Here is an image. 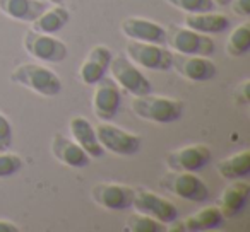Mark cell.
Instances as JSON below:
<instances>
[{
	"mask_svg": "<svg viewBox=\"0 0 250 232\" xmlns=\"http://www.w3.org/2000/svg\"><path fill=\"white\" fill-rule=\"evenodd\" d=\"M11 82L45 97H55L62 92V80L59 79V75L40 63L18 65L11 73Z\"/></svg>",
	"mask_w": 250,
	"mask_h": 232,
	"instance_id": "obj_1",
	"label": "cell"
},
{
	"mask_svg": "<svg viewBox=\"0 0 250 232\" xmlns=\"http://www.w3.org/2000/svg\"><path fill=\"white\" fill-rule=\"evenodd\" d=\"M130 107L139 118L151 123H160V125L177 122L184 114L182 101L173 99V97L153 96L151 92L146 96H134Z\"/></svg>",
	"mask_w": 250,
	"mask_h": 232,
	"instance_id": "obj_2",
	"label": "cell"
},
{
	"mask_svg": "<svg viewBox=\"0 0 250 232\" xmlns=\"http://www.w3.org/2000/svg\"><path fill=\"white\" fill-rule=\"evenodd\" d=\"M113 75V80L117 82L118 87L127 90L132 96H146L153 90L149 79L137 69V65L129 60L127 55H115L111 56L110 69Z\"/></svg>",
	"mask_w": 250,
	"mask_h": 232,
	"instance_id": "obj_3",
	"label": "cell"
},
{
	"mask_svg": "<svg viewBox=\"0 0 250 232\" xmlns=\"http://www.w3.org/2000/svg\"><path fill=\"white\" fill-rule=\"evenodd\" d=\"M167 43L180 55L211 56L216 50L214 41L209 38V35H202L177 24H171L167 29Z\"/></svg>",
	"mask_w": 250,
	"mask_h": 232,
	"instance_id": "obj_4",
	"label": "cell"
},
{
	"mask_svg": "<svg viewBox=\"0 0 250 232\" xmlns=\"http://www.w3.org/2000/svg\"><path fill=\"white\" fill-rule=\"evenodd\" d=\"M160 186L187 201L202 203L209 198L208 184L204 183V179H201L197 174L190 173V171H173V173L167 174L160 181Z\"/></svg>",
	"mask_w": 250,
	"mask_h": 232,
	"instance_id": "obj_5",
	"label": "cell"
},
{
	"mask_svg": "<svg viewBox=\"0 0 250 232\" xmlns=\"http://www.w3.org/2000/svg\"><path fill=\"white\" fill-rule=\"evenodd\" d=\"M24 50L29 56L48 63H62L67 58V45L53 35H45L29 29L22 39Z\"/></svg>",
	"mask_w": 250,
	"mask_h": 232,
	"instance_id": "obj_6",
	"label": "cell"
},
{
	"mask_svg": "<svg viewBox=\"0 0 250 232\" xmlns=\"http://www.w3.org/2000/svg\"><path fill=\"white\" fill-rule=\"evenodd\" d=\"M127 56L136 65L146 70H158V72L170 70L173 62V53L163 48V45H154V43L130 41L127 45Z\"/></svg>",
	"mask_w": 250,
	"mask_h": 232,
	"instance_id": "obj_7",
	"label": "cell"
},
{
	"mask_svg": "<svg viewBox=\"0 0 250 232\" xmlns=\"http://www.w3.org/2000/svg\"><path fill=\"white\" fill-rule=\"evenodd\" d=\"M96 135L101 147L108 152L117 154V156H136L141 150V145H143L141 137L134 135L130 132H125L120 126H115L108 122L101 123L98 126Z\"/></svg>",
	"mask_w": 250,
	"mask_h": 232,
	"instance_id": "obj_8",
	"label": "cell"
},
{
	"mask_svg": "<svg viewBox=\"0 0 250 232\" xmlns=\"http://www.w3.org/2000/svg\"><path fill=\"white\" fill-rule=\"evenodd\" d=\"M132 207L163 224H171L178 218V208L175 207V203L149 190H136Z\"/></svg>",
	"mask_w": 250,
	"mask_h": 232,
	"instance_id": "obj_9",
	"label": "cell"
},
{
	"mask_svg": "<svg viewBox=\"0 0 250 232\" xmlns=\"http://www.w3.org/2000/svg\"><path fill=\"white\" fill-rule=\"evenodd\" d=\"M136 190L127 184L118 183H98L91 190L93 201L106 210H127L132 207Z\"/></svg>",
	"mask_w": 250,
	"mask_h": 232,
	"instance_id": "obj_10",
	"label": "cell"
},
{
	"mask_svg": "<svg viewBox=\"0 0 250 232\" xmlns=\"http://www.w3.org/2000/svg\"><path fill=\"white\" fill-rule=\"evenodd\" d=\"M122 103L120 89L113 79L103 77L94 84L93 92V111L101 122H111L117 116Z\"/></svg>",
	"mask_w": 250,
	"mask_h": 232,
	"instance_id": "obj_11",
	"label": "cell"
},
{
	"mask_svg": "<svg viewBox=\"0 0 250 232\" xmlns=\"http://www.w3.org/2000/svg\"><path fill=\"white\" fill-rule=\"evenodd\" d=\"M211 162V150L204 143L185 145L171 150L167 156V164L171 171H190L199 173Z\"/></svg>",
	"mask_w": 250,
	"mask_h": 232,
	"instance_id": "obj_12",
	"label": "cell"
},
{
	"mask_svg": "<svg viewBox=\"0 0 250 232\" xmlns=\"http://www.w3.org/2000/svg\"><path fill=\"white\" fill-rule=\"evenodd\" d=\"M171 69L177 70L180 77L192 82H206L211 80L218 73V67L208 58V56H199V55H173V62H171Z\"/></svg>",
	"mask_w": 250,
	"mask_h": 232,
	"instance_id": "obj_13",
	"label": "cell"
},
{
	"mask_svg": "<svg viewBox=\"0 0 250 232\" xmlns=\"http://www.w3.org/2000/svg\"><path fill=\"white\" fill-rule=\"evenodd\" d=\"M120 29L132 41L167 45V29L158 22L144 18H127L120 22Z\"/></svg>",
	"mask_w": 250,
	"mask_h": 232,
	"instance_id": "obj_14",
	"label": "cell"
},
{
	"mask_svg": "<svg viewBox=\"0 0 250 232\" xmlns=\"http://www.w3.org/2000/svg\"><path fill=\"white\" fill-rule=\"evenodd\" d=\"M111 56H113V53H111V50L108 46L104 45L93 46L89 50V53L86 55V58H84V62L81 63V69H79L81 80L84 84H87V86H94L108 72Z\"/></svg>",
	"mask_w": 250,
	"mask_h": 232,
	"instance_id": "obj_15",
	"label": "cell"
},
{
	"mask_svg": "<svg viewBox=\"0 0 250 232\" xmlns=\"http://www.w3.org/2000/svg\"><path fill=\"white\" fill-rule=\"evenodd\" d=\"M52 154L57 161L72 169H83L89 166L91 157L84 152V149L72 139H67L62 133H55L52 139Z\"/></svg>",
	"mask_w": 250,
	"mask_h": 232,
	"instance_id": "obj_16",
	"label": "cell"
},
{
	"mask_svg": "<svg viewBox=\"0 0 250 232\" xmlns=\"http://www.w3.org/2000/svg\"><path fill=\"white\" fill-rule=\"evenodd\" d=\"M69 130L72 133V140H76L89 157L100 159L104 156L106 150L101 147L100 140H98L96 128L84 116H72L69 122Z\"/></svg>",
	"mask_w": 250,
	"mask_h": 232,
	"instance_id": "obj_17",
	"label": "cell"
},
{
	"mask_svg": "<svg viewBox=\"0 0 250 232\" xmlns=\"http://www.w3.org/2000/svg\"><path fill=\"white\" fill-rule=\"evenodd\" d=\"M235 183L228 184L218 200V207L223 212L225 218H233L240 215L247 207V201L250 196L249 183L240 179H233Z\"/></svg>",
	"mask_w": 250,
	"mask_h": 232,
	"instance_id": "obj_18",
	"label": "cell"
},
{
	"mask_svg": "<svg viewBox=\"0 0 250 232\" xmlns=\"http://www.w3.org/2000/svg\"><path fill=\"white\" fill-rule=\"evenodd\" d=\"M184 26L202 35H219L229 28V19L225 14H216L212 11L195 12V14H185Z\"/></svg>",
	"mask_w": 250,
	"mask_h": 232,
	"instance_id": "obj_19",
	"label": "cell"
},
{
	"mask_svg": "<svg viewBox=\"0 0 250 232\" xmlns=\"http://www.w3.org/2000/svg\"><path fill=\"white\" fill-rule=\"evenodd\" d=\"M46 7L43 0H0V12L21 22H33Z\"/></svg>",
	"mask_w": 250,
	"mask_h": 232,
	"instance_id": "obj_20",
	"label": "cell"
},
{
	"mask_svg": "<svg viewBox=\"0 0 250 232\" xmlns=\"http://www.w3.org/2000/svg\"><path fill=\"white\" fill-rule=\"evenodd\" d=\"M70 12L62 4H53V7H46L35 21L31 22V29L45 35H55L69 22Z\"/></svg>",
	"mask_w": 250,
	"mask_h": 232,
	"instance_id": "obj_21",
	"label": "cell"
},
{
	"mask_svg": "<svg viewBox=\"0 0 250 232\" xmlns=\"http://www.w3.org/2000/svg\"><path fill=\"white\" fill-rule=\"evenodd\" d=\"M218 174L225 179H242L250 174V150L243 149L236 154H231L226 159L218 161L216 164Z\"/></svg>",
	"mask_w": 250,
	"mask_h": 232,
	"instance_id": "obj_22",
	"label": "cell"
},
{
	"mask_svg": "<svg viewBox=\"0 0 250 232\" xmlns=\"http://www.w3.org/2000/svg\"><path fill=\"white\" fill-rule=\"evenodd\" d=\"M185 231H212L225 224V215L219 207H204L182 220Z\"/></svg>",
	"mask_w": 250,
	"mask_h": 232,
	"instance_id": "obj_23",
	"label": "cell"
},
{
	"mask_svg": "<svg viewBox=\"0 0 250 232\" xmlns=\"http://www.w3.org/2000/svg\"><path fill=\"white\" fill-rule=\"evenodd\" d=\"M250 50V22L245 21L233 29L226 41V53L233 58L243 56Z\"/></svg>",
	"mask_w": 250,
	"mask_h": 232,
	"instance_id": "obj_24",
	"label": "cell"
},
{
	"mask_svg": "<svg viewBox=\"0 0 250 232\" xmlns=\"http://www.w3.org/2000/svg\"><path fill=\"white\" fill-rule=\"evenodd\" d=\"M125 231L129 232H167V224L149 217L146 214H132L127 217Z\"/></svg>",
	"mask_w": 250,
	"mask_h": 232,
	"instance_id": "obj_25",
	"label": "cell"
},
{
	"mask_svg": "<svg viewBox=\"0 0 250 232\" xmlns=\"http://www.w3.org/2000/svg\"><path fill=\"white\" fill-rule=\"evenodd\" d=\"M168 4L175 9H180L185 14H195V12H209L216 7L212 0H167Z\"/></svg>",
	"mask_w": 250,
	"mask_h": 232,
	"instance_id": "obj_26",
	"label": "cell"
},
{
	"mask_svg": "<svg viewBox=\"0 0 250 232\" xmlns=\"http://www.w3.org/2000/svg\"><path fill=\"white\" fill-rule=\"evenodd\" d=\"M24 162L18 154H12L9 150L0 152V179L2 178H11L22 169Z\"/></svg>",
	"mask_w": 250,
	"mask_h": 232,
	"instance_id": "obj_27",
	"label": "cell"
},
{
	"mask_svg": "<svg viewBox=\"0 0 250 232\" xmlns=\"http://www.w3.org/2000/svg\"><path fill=\"white\" fill-rule=\"evenodd\" d=\"M12 147V125L5 114L0 113V152H5Z\"/></svg>",
	"mask_w": 250,
	"mask_h": 232,
	"instance_id": "obj_28",
	"label": "cell"
},
{
	"mask_svg": "<svg viewBox=\"0 0 250 232\" xmlns=\"http://www.w3.org/2000/svg\"><path fill=\"white\" fill-rule=\"evenodd\" d=\"M231 11L233 14L247 19L250 18V0H231Z\"/></svg>",
	"mask_w": 250,
	"mask_h": 232,
	"instance_id": "obj_29",
	"label": "cell"
},
{
	"mask_svg": "<svg viewBox=\"0 0 250 232\" xmlns=\"http://www.w3.org/2000/svg\"><path fill=\"white\" fill-rule=\"evenodd\" d=\"M249 86H250V80L245 79L235 90V99L238 101L240 104H249Z\"/></svg>",
	"mask_w": 250,
	"mask_h": 232,
	"instance_id": "obj_30",
	"label": "cell"
},
{
	"mask_svg": "<svg viewBox=\"0 0 250 232\" xmlns=\"http://www.w3.org/2000/svg\"><path fill=\"white\" fill-rule=\"evenodd\" d=\"M0 232H19V227L11 220L0 218Z\"/></svg>",
	"mask_w": 250,
	"mask_h": 232,
	"instance_id": "obj_31",
	"label": "cell"
},
{
	"mask_svg": "<svg viewBox=\"0 0 250 232\" xmlns=\"http://www.w3.org/2000/svg\"><path fill=\"white\" fill-rule=\"evenodd\" d=\"M212 2H214V4H218V5H228L231 0H212Z\"/></svg>",
	"mask_w": 250,
	"mask_h": 232,
	"instance_id": "obj_32",
	"label": "cell"
},
{
	"mask_svg": "<svg viewBox=\"0 0 250 232\" xmlns=\"http://www.w3.org/2000/svg\"><path fill=\"white\" fill-rule=\"evenodd\" d=\"M48 2H50V4H62L63 0H48Z\"/></svg>",
	"mask_w": 250,
	"mask_h": 232,
	"instance_id": "obj_33",
	"label": "cell"
}]
</instances>
